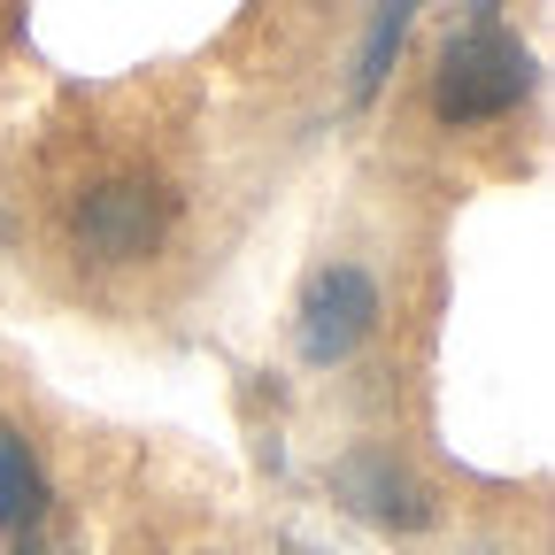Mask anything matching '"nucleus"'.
Instances as JSON below:
<instances>
[{"mask_svg":"<svg viewBox=\"0 0 555 555\" xmlns=\"http://www.w3.org/2000/svg\"><path fill=\"white\" fill-rule=\"evenodd\" d=\"M540 86V62L517 31L502 24H463L440 39V62H433V116L448 131L463 124H494L509 108H525Z\"/></svg>","mask_w":555,"mask_h":555,"instance_id":"1","label":"nucleus"},{"mask_svg":"<svg viewBox=\"0 0 555 555\" xmlns=\"http://www.w3.org/2000/svg\"><path fill=\"white\" fill-rule=\"evenodd\" d=\"M170 193L147 185V178H108L93 185L78 208H69V232H78V247L93 262H147L163 240H170Z\"/></svg>","mask_w":555,"mask_h":555,"instance_id":"2","label":"nucleus"},{"mask_svg":"<svg viewBox=\"0 0 555 555\" xmlns=\"http://www.w3.org/2000/svg\"><path fill=\"white\" fill-rule=\"evenodd\" d=\"M378 317H386V294H378V278H371L363 262L317 270L309 294H301V324H294L301 363H317V371H324V363H347V356L378 332Z\"/></svg>","mask_w":555,"mask_h":555,"instance_id":"3","label":"nucleus"},{"mask_svg":"<svg viewBox=\"0 0 555 555\" xmlns=\"http://www.w3.org/2000/svg\"><path fill=\"white\" fill-rule=\"evenodd\" d=\"M332 494L356 509V517L386 525V532H433V525H440L433 486L416 478L393 448H347V455L332 463Z\"/></svg>","mask_w":555,"mask_h":555,"instance_id":"4","label":"nucleus"},{"mask_svg":"<svg viewBox=\"0 0 555 555\" xmlns=\"http://www.w3.org/2000/svg\"><path fill=\"white\" fill-rule=\"evenodd\" d=\"M39 517H47V478H39V463L16 433H0V532L24 540Z\"/></svg>","mask_w":555,"mask_h":555,"instance_id":"5","label":"nucleus"},{"mask_svg":"<svg viewBox=\"0 0 555 555\" xmlns=\"http://www.w3.org/2000/svg\"><path fill=\"white\" fill-rule=\"evenodd\" d=\"M409 16H416V0H378V16H371V31H363V54H356V101H371L378 86H386V69H393V54H401V39H409Z\"/></svg>","mask_w":555,"mask_h":555,"instance_id":"6","label":"nucleus"},{"mask_svg":"<svg viewBox=\"0 0 555 555\" xmlns=\"http://www.w3.org/2000/svg\"><path fill=\"white\" fill-rule=\"evenodd\" d=\"M16 555H62V547H47V540H31V532H24V540H16Z\"/></svg>","mask_w":555,"mask_h":555,"instance_id":"7","label":"nucleus"}]
</instances>
